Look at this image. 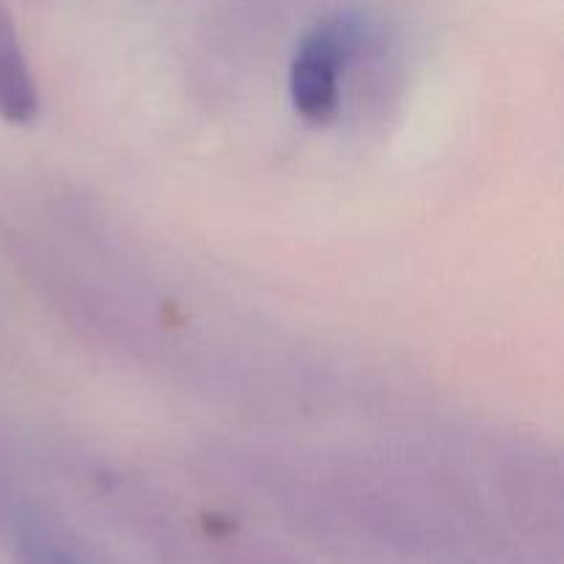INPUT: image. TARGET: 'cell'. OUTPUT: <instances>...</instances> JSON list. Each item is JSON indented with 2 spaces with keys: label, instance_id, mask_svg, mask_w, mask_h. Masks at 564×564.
I'll return each mask as SVG.
<instances>
[{
  "label": "cell",
  "instance_id": "6da1fadb",
  "mask_svg": "<svg viewBox=\"0 0 564 564\" xmlns=\"http://www.w3.org/2000/svg\"><path fill=\"white\" fill-rule=\"evenodd\" d=\"M352 50L345 22H325L303 36L290 66V97L303 119L323 124L339 105V72Z\"/></svg>",
  "mask_w": 564,
  "mask_h": 564
},
{
  "label": "cell",
  "instance_id": "3957f363",
  "mask_svg": "<svg viewBox=\"0 0 564 564\" xmlns=\"http://www.w3.org/2000/svg\"><path fill=\"white\" fill-rule=\"evenodd\" d=\"M22 564H83L72 551L44 538H28L22 543Z\"/></svg>",
  "mask_w": 564,
  "mask_h": 564
},
{
  "label": "cell",
  "instance_id": "7a4b0ae2",
  "mask_svg": "<svg viewBox=\"0 0 564 564\" xmlns=\"http://www.w3.org/2000/svg\"><path fill=\"white\" fill-rule=\"evenodd\" d=\"M0 119L28 127L39 119V91L17 39L14 20L0 0Z\"/></svg>",
  "mask_w": 564,
  "mask_h": 564
}]
</instances>
